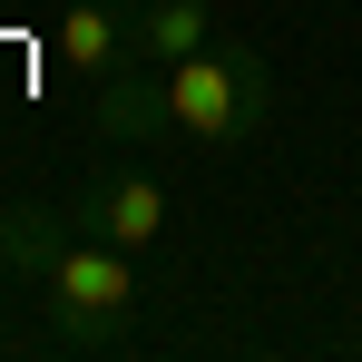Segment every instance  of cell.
Listing matches in <instances>:
<instances>
[{"instance_id": "1", "label": "cell", "mask_w": 362, "mask_h": 362, "mask_svg": "<svg viewBox=\"0 0 362 362\" xmlns=\"http://www.w3.org/2000/svg\"><path fill=\"white\" fill-rule=\"evenodd\" d=\"M40 313H49V333H59L69 353H118L127 333H137V255L108 235H69L59 264L30 284Z\"/></svg>"}, {"instance_id": "2", "label": "cell", "mask_w": 362, "mask_h": 362, "mask_svg": "<svg viewBox=\"0 0 362 362\" xmlns=\"http://www.w3.org/2000/svg\"><path fill=\"white\" fill-rule=\"evenodd\" d=\"M167 118L186 147H245L274 118V69L255 59L245 40H206L196 59L167 69Z\"/></svg>"}, {"instance_id": "3", "label": "cell", "mask_w": 362, "mask_h": 362, "mask_svg": "<svg viewBox=\"0 0 362 362\" xmlns=\"http://www.w3.org/2000/svg\"><path fill=\"white\" fill-rule=\"evenodd\" d=\"M78 235H108V245H127V255H147V245L167 235V186L147 177V167H127V157H108L98 177L78 186Z\"/></svg>"}, {"instance_id": "4", "label": "cell", "mask_w": 362, "mask_h": 362, "mask_svg": "<svg viewBox=\"0 0 362 362\" xmlns=\"http://www.w3.org/2000/svg\"><path fill=\"white\" fill-rule=\"evenodd\" d=\"M49 49H59L78 78H118V69H137V0H69Z\"/></svg>"}, {"instance_id": "5", "label": "cell", "mask_w": 362, "mask_h": 362, "mask_svg": "<svg viewBox=\"0 0 362 362\" xmlns=\"http://www.w3.org/2000/svg\"><path fill=\"white\" fill-rule=\"evenodd\" d=\"M157 127H177L167 118V69H118V78H98V137L108 147H137V137H157Z\"/></svg>"}, {"instance_id": "6", "label": "cell", "mask_w": 362, "mask_h": 362, "mask_svg": "<svg viewBox=\"0 0 362 362\" xmlns=\"http://www.w3.org/2000/svg\"><path fill=\"white\" fill-rule=\"evenodd\" d=\"M78 235V216L59 206H40V196H20V206H0V264L20 274V284H40L49 264H59V245Z\"/></svg>"}, {"instance_id": "7", "label": "cell", "mask_w": 362, "mask_h": 362, "mask_svg": "<svg viewBox=\"0 0 362 362\" xmlns=\"http://www.w3.org/2000/svg\"><path fill=\"white\" fill-rule=\"evenodd\" d=\"M216 40V0H137V59L147 69H177Z\"/></svg>"}]
</instances>
